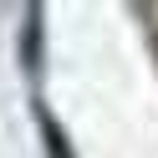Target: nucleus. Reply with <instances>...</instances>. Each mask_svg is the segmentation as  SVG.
I'll list each match as a JSON object with an SVG mask.
<instances>
[{
  "instance_id": "f257e3e1",
  "label": "nucleus",
  "mask_w": 158,
  "mask_h": 158,
  "mask_svg": "<svg viewBox=\"0 0 158 158\" xmlns=\"http://www.w3.org/2000/svg\"><path fill=\"white\" fill-rule=\"evenodd\" d=\"M41 133H46V158H72V148H66L61 127H56V123H51L46 112H41Z\"/></svg>"
}]
</instances>
